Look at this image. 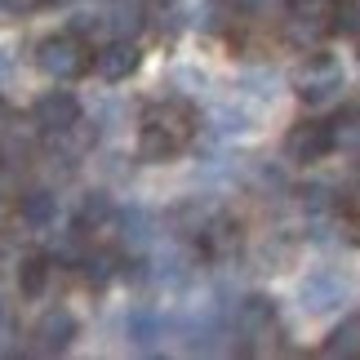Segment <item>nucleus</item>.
Here are the masks:
<instances>
[{"mask_svg":"<svg viewBox=\"0 0 360 360\" xmlns=\"http://www.w3.org/2000/svg\"><path fill=\"white\" fill-rule=\"evenodd\" d=\"M18 218L27 227H49L53 218H58V196L45 187H36V191H27V196L18 200Z\"/></svg>","mask_w":360,"mask_h":360,"instance_id":"obj_13","label":"nucleus"},{"mask_svg":"<svg viewBox=\"0 0 360 360\" xmlns=\"http://www.w3.org/2000/svg\"><path fill=\"white\" fill-rule=\"evenodd\" d=\"M89 63H94V72H98L103 80H112V85H116V80H129V76L138 72L143 53H138L134 40H107V45L94 53Z\"/></svg>","mask_w":360,"mask_h":360,"instance_id":"obj_8","label":"nucleus"},{"mask_svg":"<svg viewBox=\"0 0 360 360\" xmlns=\"http://www.w3.org/2000/svg\"><path fill=\"white\" fill-rule=\"evenodd\" d=\"M89 40L85 36H76V32H63V36H45L40 40V49H36V63H40V72L53 76V80H76V76H85L89 72Z\"/></svg>","mask_w":360,"mask_h":360,"instance_id":"obj_3","label":"nucleus"},{"mask_svg":"<svg viewBox=\"0 0 360 360\" xmlns=\"http://www.w3.org/2000/svg\"><path fill=\"white\" fill-rule=\"evenodd\" d=\"M76 342V316L67 307H49L32 329V352L36 356H63Z\"/></svg>","mask_w":360,"mask_h":360,"instance_id":"obj_6","label":"nucleus"},{"mask_svg":"<svg viewBox=\"0 0 360 360\" xmlns=\"http://www.w3.org/2000/svg\"><path fill=\"white\" fill-rule=\"evenodd\" d=\"M342 27V5L338 0H289L285 9V36L298 49H316L325 36Z\"/></svg>","mask_w":360,"mask_h":360,"instance_id":"obj_2","label":"nucleus"},{"mask_svg":"<svg viewBox=\"0 0 360 360\" xmlns=\"http://www.w3.org/2000/svg\"><path fill=\"white\" fill-rule=\"evenodd\" d=\"M294 89H298L311 107L329 103V98L342 89V63L325 58V53H316V58H307V63L294 72Z\"/></svg>","mask_w":360,"mask_h":360,"instance_id":"obj_4","label":"nucleus"},{"mask_svg":"<svg viewBox=\"0 0 360 360\" xmlns=\"http://www.w3.org/2000/svg\"><path fill=\"white\" fill-rule=\"evenodd\" d=\"M342 298H347V281L334 271H316L302 281V307L307 311H334Z\"/></svg>","mask_w":360,"mask_h":360,"instance_id":"obj_10","label":"nucleus"},{"mask_svg":"<svg viewBox=\"0 0 360 360\" xmlns=\"http://www.w3.org/2000/svg\"><path fill=\"white\" fill-rule=\"evenodd\" d=\"M116 223H120V240L129 249L151 245V214L147 210H124V214H116Z\"/></svg>","mask_w":360,"mask_h":360,"instance_id":"obj_17","label":"nucleus"},{"mask_svg":"<svg viewBox=\"0 0 360 360\" xmlns=\"http://www.w3.org/2000/svg\"><path fill=\"white\" fill-rule=\"evenodd\" d=\"M329 124L325 120H298L294 129L285 134V156L294 160V165H316V160H325L329 156Z\"/></svg>","mask_w":360,"mask_h":360,"instance_id":"obj_7","label":"nucleus"},{"mask_svg":"<svg viewBox=\"0 0 360 360\" xmlns=\"http://www.w3.org/2000/svg\"><path fill=\"white\" fill-rule=\"evenodd\" d=\"M13 72V58H9V49H0V80H5Z\"/></svg>","mask_w":360,"mask_h":360,"instance_id":"obj_23","label":"nucleus"},{"mask_svg":"<svg viewBox=\"0 0 360 360\" xmlns=\"http://www.w3.org/2000/svg\"><path fill=\"white\" fill-rule=\"evenodd\" d=\"M116 223V210H112V200L107 196H85V205H80V214H76V231H103V227H112Z\"/></svg>","mask_w":360,"mask_h":360,"instance_id":"obj_16","label":"nucleus"},{"mask_svg":"<svg viewBox=\"0 0 360 360\" xmlns=\"http://www.w3.org/2000/svg\"><path fill=\"white\" fill-rule=\"evenodd\" d=\"M9 196H13V178H9L5 169H0V214L9 210Z\"/></svg>","mask_w":360,"mask_h":360,"instance_id":"obj_22","label":"nucleus"},{"mask_svg":"<svg viewBox=\"0 0 360 360\" xmlns=\"http://www.w3.org/2000/svg\"><path fill=\"white\" fill-rule=\"evenodd\" d=\"M32 116H36V124L45 134H63V129H72V124L80 120V103L67 89H53V94H40L36 98Z\"/></svg>","mask_w":360,"mask_h":360,"instance_id":"obj_9","label":"nucleus"},{"mask_svg":"<svg viewBox=\"0 0 360 360\" xmlns=\"http://www.w3.org/2000/svg\"><path fill=\"white\" fill-rule=\"evenodd\" d=\"M321 352H325L329 360H338V356H360V316H356V321H347V325H338Z\"/></svg>","mask_w":360,"mask_h":360,"instance_id":"obj_18","label":"nucleus"},{"mask_svg":"<svg viewBox=\"0 0 360 360\" xmlns=\"http://www.w3.org/2000/svg\"><path fill=\"white\" fill-rule=\"evenodd\" d=\"M13 352V316H9V307L0 302V356H9Z\"/></svg>","mask_w":360,"mask_h":360,"instance_id":"obj_21","label":"nucleus"},{"mask_svg":"<svg viewBox=\"0 0 360 360\" xmlns=\"http://www.w3.org/2000/svg\"><path fill=\"white\" fill-rule=\"evenodd\" d=\"M124 334H129L134 347H156V342L165 338V321L151 307H138V311L124 316Z\"/></svg>","mask_w":360,"mask_h":360,"instance_id":"obj_14","label":"nucleus"},{"mask_svg":"<svg viewBox=\"0 0 360 360\" xmlns=\"http://www.w3.org/2000/svg\"><path fill=\"white\" fill-rule=\"evenodd\" d=\"M45 285H49V258L45 254H27L18 262V289H22V298H40V294H45Z\"/></svg>","mask_w":360,"mask_h":360,"instance_id":"obj_15","label":"nucleus"},{"mask_svg":"<svg viewBox=\"0 0 360 360\" xmlns=\"http://www.w3.org/2000/svg\"><path fill=\"white\" fill-rule=\"evenodd\" d=\"M80 267H85L89 285H107V281H112V276H116V254H107V249H98V254L80 258Z\"/></svg>","mask_w":360,"mask_h":360,"instance_id":"obj_19","label":"nucleus"},{"mask_svg":"<svg viewBox=\"0 0 360 360\" xmlns=\"http://www.w3.org/2000/svg\"><path fill=\"white\" fill-rule=\"evenodd\" d=\"M338 236L347 245H360V214H352V210L338 214Z\"/></svg>","mask_w":360,"mask_h":360,"instance_id":"obj_20","label":"nucleus"},{"mask_svg":"<svg viewBox=\"0 0 360 360\" xmlns=\"http://www.w3.org/2000/svg\"><path fill=\"white\" fill-rule=\"evenodd\" d=\"M53 5H72V0H53Z\"/></svg>","mask_w":360,"mask_h":360,"instance_id":"obj_25","label":"nucleus"},{"mask_svg":"<svg viewBox=\"0 0 360 360\" xmlns=\"http://www.w3.org/2000/svg\"><path fill=\"white\" fill-rule=\"evenodd\" d=\"M5 124H9V103L0 98V129H5Z\"/></svg>","mask_w":360,"mask_h":360,"instance_id":"obj_24","label":"nucleus"},{"mask_svg":"<svg viewBox=\"0 0 360 360\" xmlns=\"http://www.w3.org/2000/svg\"><path fill=\"white\" fill-rule=\"evenodd\" d=\"M329 124V147L334 151H347V156H356L360 151V107H342V112Z\"/></svg>","mask_w":360,"mask_h":360,"instance_id":"obj_12","label":"nucleus"},{"mask_svg":"<svg viewBox=\"0 0 360 360\" xmlns=\"http://www.w3.org/2000/svg\"><path fill=\"white\" fill-rule=\"evenodd\" d=\"M196 245H200L210 258H218V254H227V249H236V245H240V227L231 223L227 214L200 218V227H196Z\"/></svg>","mask_w":360,"mask_h":360,"instance_id":"obj_11","label":"nucleus"},{"mask_svg":"<svg viewBox=\"0 0 360 360\" xmlns=\"http://www.w3.org/2000/svg\"><path fill=\"white\" fill-rule=\"evenodd\" d=\"M231 334L245 338L240 342V352H254L262 338H271L276 334V307H271V298H245L240 307H236V321H231Z\"/></svg>","mask_w":360,"mask_h":360,"instance_id":"obj_5","label":"nucleus"},{"mask_svg":"<svg viewBox=\"0 0 360 360\" xmlns=\"http://www.w3.org/2000/svg\"><path fill=\"white\" fill-rule=\"evenodd\" d=\"M196 129H200V116H196L191 103H183V98L151 103L143 112V138H138V151H143V160H174L178 151L191 147Z\"/></svg>","mask_w":360,"mask_h":360,"instance_id":"obj_1","label":"nucleus"}]
</instances>
